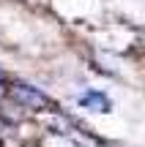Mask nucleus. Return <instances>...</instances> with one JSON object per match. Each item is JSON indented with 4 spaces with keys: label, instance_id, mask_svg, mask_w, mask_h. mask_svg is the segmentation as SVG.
I'll list each match as a JSON object with an SVG mask.
<instances>
[{
    "label": "nucleus",
    "instance_id": "f257e3e1",
    "mask_svg": "<svg viewBox=\"0 0 145 147\" xmlns=\"http://www.w3.org/2000/svg\"><path fill=\"white\" fill-rule=\"evenodd\" d=\"M11 98H14L16 104H22V106H30V109H38V106L47 104L44 93L27 87V84H16V87H11Z\"/></svg>",
    "mask_w": 145,
    "mask_h": 147
},
{
    "label": "nucleus",
    "instance_id": "f03ea898",
    "mask_svg": "<svg viewBox=\"0 0 145 147\" xmlns=\"http://www.w3.org/2000/svg\"><path fill=\"white\" fill-rule=\"evenodd\" d=\"M82 104L93 106V112H104L110 106V101L104 98V95H99V93H88V95H82Z\"/></svg>",
    "mask_w": 145,
    "mask_h": 147
},
{
    "label": "nucleus",
    "instance_id": "7ed1b4c3",
    "mask_svg": "<svg viewBox=\"0 0 145 147\" xmlns=\"http://www.w3.org/2000/svg\"><path fill=\"white\" fill-rule=\"evenodd\" d=\"M80 147H104V144H99V142H93L91 136H85V139L80 136Z\"/></svg>",
    "mask_w": 145,
    "mask_h": 147
}]
</instances>
